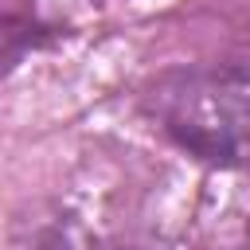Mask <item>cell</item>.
Masks as SVG:
<instances>
[{
    "label": "cell",
    "mask_w": 250,
    "mask_h": 250,
    "mask_svg": "<svg viewBox=\"0 0 250 250\" xmlns=\"http://www.w3.org/2000/svg\"><path fill=\"white\" fill-rule=\"evenodd\" d=\"M145 117L211 168H250V62L172 66L141 86Z\"/></svg>",
    "instance_id": "6da1fadb"
}]
</instances>
